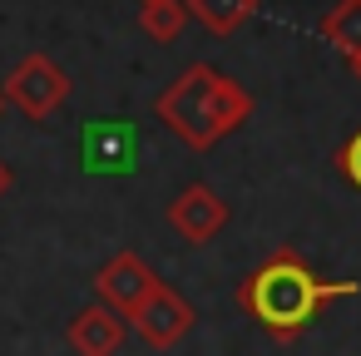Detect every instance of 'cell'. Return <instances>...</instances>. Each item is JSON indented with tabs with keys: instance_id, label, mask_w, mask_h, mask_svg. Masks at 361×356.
I'll return each mask as SVG.
<instances>
[{
	"instance_id": "cell-14",
	"label": "cell",
	"mask_w": 361,
	"mask_h": 356,
	"mask_svg": "<svg viewBox=\"0 0 361 356\" xmlns=\"http://www.w3.org/2000/svg\"><path fill=\"white\" fill-rule=\"evenodd\" d=\"M351 75H356V80H361V60H351Z\"/></svg>"
},
{
	"instance_id": "cell-13",
	"label": "cell",
	"mask_w": 361,
	"mask_h": 356,
	"mask_svg": "<svg viewBox=\"0 0 361 356\" xmlns=\"http://www.w3.org/2000/svg\"><path fill=\"white\" fill-rule=\"evenodd\" d=\"M11 183H16V173H11V164H6V159H0V198L11 193Z\"/></svg>"
},
{
	"instance_id": "cell-16",
	"label": "cell",
	"mask_w": 361,
	"mask_h": 356,
	"mask_svg": "<svg viewBox=\"0 0 361 356\" xmlns=\"http://www.w3.org/2000/svg\"><path fill=\"white\" fill-rule=\"evenodd\" d=\"M144 6H149V0H144Z\"/></svg>"
},
{
	"instance_id": "cell-8",
	"label": "cell",
	"mask_w": 361,
	"mask_h": 356,
	"mask_svg": "<svg viewBox=\"0 0 361 356\" xmlns=\"http://www.w3.org/2000/svg\"><path fill=\"white\" fill-rule=\"evenodd\" d=\"M134 129H124V124H94V129H85V168H94V173H124V168H134Z\"/></svg>"
},
{
	"instance_id": "cell-1",
	"label": "cell",
	"mask_w": 361,
	"mask_h": 356,
	"mask_svg": "<svg viewBox=\"0 0 361 356\" xmlns=\"http://www.w3.org/2000/svg\"><path fill=\"white\" fill-rule=\"evenodd\" d=\"M356 292H361V282H326L307 267V257L297 247H277L238 282V307L272 341L287 346L317 321V312L326 302H341V297H356Z\"/></svg>"
},
{
	"instance_id": "cell-4",
	"label": "cell",
	"mask_w": 361,
	"mask_h": 356,
	"mask_svg": "<svg viewBox=\"0 0 361 356\" xmlns=\"http://www.w3.org/2000/svg\"><path fill=\"white\" fill-rule=\"evenodd\" d=\"M129 321H134V331H139V336H144L154 351H169V346H178V341L193 331L198 312H193V302H188L178 287L159 282V287L144 297V307H139Z\"/></svg>"
},
{
	"instance_id": "cell-7",
	"label": "cell",
	"mask_w": 361,
	"mask_h": 356,
	"mask_svg": "<svg viewBox=\"0 0 361 356\" xmlns=\"http://www.w3.org/2000/svg\"><path fill=\"white\" fill-rule=\"evenodd\" d=\"M65 336H70V351L75 356H114L124 346V321L104 302H94V307H85V312L70 317V331Z\"/></svg>"
},
{
	"instance_id": "cell-15",
	"label": "cell",
	"mask_w": 361,
	"mask_h": 356,
	"mask_svg": "<svg viewBox=\"0 0 361 356\" xmlns=\"http://www.w3.org/2000/svg\"><path fill=\"white\" fill-rule=\"evenodd\" d=\"M0 114H6V94H0Z\"/></svg>"
},
{
	"instance_id": "cell-11",
	"label": "cell",
	"mask_w": 361,
	"mask_h": 356,
	"mask_svg": "<svg viewBox=\"0 0 361 356\" xmlns=\"http://www.w3.org/2000/svg\"><path fill=\"white\" fill-rule=\"evenodd\" d=\"M188 25V6L183 0H149V6L139 11V30L154 40V45H173Z\"/></svg>"
},
{
	"instance_id": "cell-9",
	"label": "cell",
	"mask_w": 361,
	"mask_h": 356,
	"mask_svg": "<svg viewBox=\"0 0 361 356\" xmlns=\"http://www.w3.org/2000/svg\"><path fill=\"white\" fill-rule=\"evenodd\" d=\"M188 6V20H198L208 35H238L252 11H257V0H183Z\"/></svg>"
},
{
	"instance_id": "cell-6",
	"label": "cell",
	"mask_w": 361,
	"mask_h": 356,
	"mask_svg": "<svg viewBox=\"0 0 361 356\" xmlns=\"http://www.w3.org/2000/svg\"><path fill=\"white\" fill-rule=\"evenodd\" d=\"M228 198L208 183H188L173 203H169V228L183 238V243H213L223 228H228Z\"/></svg>"
},
{
	"instance_id": "cell-3",
	"label": "cell",
	"mask_w": 361,
	"mask_h": 356,
	"mask_svg": "<svg viewBox=\"0 0 361 356\" xmlns=\"http://www.w3.org/2000/svg\"><path fill=\"white\" fill-rule=\"evenodd\" d=\"M0 94H6V104H16L25 119L45 124V119L70 99V75H65V65H55L50 55H25V60L6 75Z\"/></svg>"
},
{
	"instance_id": "cell-2",
	"label": "cell",
	"mask_w": 361,
	"mask_h": 356,
	"mask_svg": "<svg viewBox=\"0 0 361 356\" xmlns=\"http://www.w3.org/2000/svg\"><path fill=\"white\" fill-rule=\"evenodd\" d=\"M154 114L169 134H178L193 154H208L213 144H223L228 134H238L252 119V94L213 70V65H188L178 80H169V90L154 99Z\"/></svg>"
},
{
	"instance_id": "cell-12",
	"label": "cell",
	"mask_w": 361,
	"mask_h": 356,
	"mask_svg": "<svg viewBox=\"0 0 361 356\" xmlns=\"http://www.w3.org/2000/svg\"><path fill=\"white\" fill-rule=\"evenodd\" d=\"M336 173H341L356 193H361V129H356V134L336 149Z\"/></svg>"
},
{
	"instance_id": "cell-5",
	"label": "cell",
	"mask_w": 361,
	"mask_h": 356,
	"mask_svg": "<svg viewBox=\"0 0 361 356\" xmlns=\"http://www.w3.org/2000/svg\"><path fill=\"white\" fill-rule=\"evenodd\" d=\"M94 287H99V302L114 312V317H134L144 307V297L159 287V272L139 257V252H114L99 272H94Z\"/></svg>"
},
{
	"instance_id": "cell-10",
	"label": "cell",
	"mask_w": 361,
	"mask_h": 356,
	"mask_svg": "<svg viewBox=\"0 0 361 356\" xmlns=\"http://www.w3.org/2000/svg\"><path fill=\"white\" fill-rule=\"evenodd\" d=\"M322 35L346 55V65L361 60V0H336V11L322 20Z\"/></svg>"
}]
</instances>
